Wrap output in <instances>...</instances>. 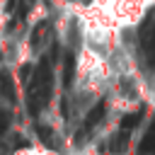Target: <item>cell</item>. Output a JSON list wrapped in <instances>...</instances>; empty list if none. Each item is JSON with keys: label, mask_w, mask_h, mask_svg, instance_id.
<instances>
[{"label": "cell", "mask_w": 155, "mask_h": 155, "mask_svg": "<svg viewBox=\"0 0 155 155\" xmlns=\"http://www.w3.org/2000/svg\"><path fill=\"white\" fill-rule=\"evenodd\" d=\"M155 5V0H107L102 15L109 19V24H119L121 29H131L138 24L145 12Z\"/></svg>", "instance_id": "1"}, {"label": "cell", "mask_w": 155, "mask_h": 155, "mask_svg": "<svg viewBox=\"0 0 155 155\" xmlns=\"http://www.w3.org/2000/svg\"><path fill=\"white\" fill-rule=\"evenodd\" d=\"M0 99L15 102V80L5 68H0Z\"/></svg>", "instance_id": "2"}, {"label": "cell", "mask_w": 155, "mask_h": 155, "mask_svg": "<svg viewBox=\"0 0 155 155\" xmlns=\"http://www.w3.org/2000/svg\"><path fill=\"white\" fill-rule=\"evenodd\" d=\"M140 150L143 153H155V124L145 131V136L140 138Z\"/></svg>", "instance_id": "3"}, {"label": "cell", "mask_w": 155, "mask_h": 155, "mask_svg": "<svg viewBox=\"0 0 155 155\" xmlns=\"http://www.w3.org/2000/svg\"><path fill=\"white\" fill-rule=\"evenodd\" d=\"M148 155H155V153H148Z\"/></svg>", "instance_id": "5"}, {"label": "cell", "mask_w": 155, "mask_h": 155, "mask_svg": "<svg viewBox=\"0 0 155 155\" xmlns=\"http://www.w3.org/2000/svg\"><path fill=\"white\" fill-rule=\"evenodd\" d=\"M5 128H7V114L0 109V136L5 133Z\"/></svg>", "instance_id": "4"}]
</instances>
